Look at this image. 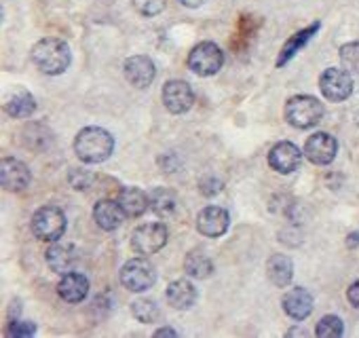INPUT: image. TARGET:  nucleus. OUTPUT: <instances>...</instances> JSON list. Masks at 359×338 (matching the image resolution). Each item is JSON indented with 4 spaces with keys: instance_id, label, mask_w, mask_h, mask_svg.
Wrapping results in <instances>:
<instances>
[{
    "instance_id": "nucleus-1",
    "label": "nucleus",
    "mask_w": 359,
    "mask_h": 338,
    "mask_svg": "<svg viewBox=\"0 0 359 338\" xmlns=\"http://www.w3.org/2000/svg\"><path fill=\"white\" fill-rule=\"evenodd\" d=\"M112 150H114V137L102 127H85L79 131L74 140V152L87 165L104 163L112 154Z\"/></svg>"
},
{
    "instance_id": "nucleus-2",
    "label": "nucleus",
    "mask_w": 359,
    "mask_h": 338,
    "mask_svg": "<svg viewBox=\"0 0 359 338\" xmlns=\"http://www.w3.org/2000/svg\"><path fill=\"white\" fill-rule=\"evenodd\" d=\"M32 62L43 74L57 76V74H64L68 70V66L72 62V53H70V47L64 41H60V39H43L32 49Z\"/></svg>"
},
{
    "instance_id": "nucleus-3",
    "label": "nucleus",
    "mask_w": 359,
    "mask_h": 338,
    "mask_svg": "<svg viewBox=\"0 0 359 338\" xmlns=\"http://www.w3.org/2000/svg\"><path fill=\"white\" fill-rule=\"evenodd\" d=\"M285 119L296 129H309L323 119V104L313 95H294L285 104Z\"/></svg>"
},
{
    "instance_id": "nucleus-4",
    "label": "nucleus",
    "mask_w": 359,
    "mask_h": 338,
    "mask_svg": "<svg viewBox=\"0 0 359 338\" xmlns=\"http://www.w3.org/2000/svg\"><path fill=\"white\" fill-rule=\"evenodd\" d=\"M121 283L133 294L146 292L156 283V271L146 258H131L121 269Z\"/></svg>"
},
{
    "instance_id": "nucleus-5",
    "label": "nucleus",
    "mask_w": 359,
    "mask_h": 338,
    "mask_svg": "<svg viewBox=\"0 0 359 338\" xmlns=\"http://www.w3.org/2000/svg\"><path fill=\"white\" fill-rule=\"evenodd\" d=\"M66 231V216L60 208L45 205L32 216V233L43 241H57Z\"/></svg>"
},
{
    "instance_id": "nucleus-6",
    "label": "nucleus",
    "mask_w": 359,
    "mask_h": 338,
    "mask_svg": "<svg viewBox=\"0 0 359 338\" xmlns=\"http://www.w3.org/2000/svg\"><path fill=\"white\" fill-rule=\"evenodd\" d=\"M224 53L216 43H199L189 53V68L199 76H214L218 70H222Z\"/></svg>"
},
{
    "instance_id": "nucleus-7",
    "label": "nucleus",
    "mask_w": 359,
    "mask_h": 338,
    "mask_svg": "<svg viewBox=\"0 0 359 338\" xmlns=\"http://www.w3.org/2000/svg\"><path fill=\"white\" fill-rule=\"evenodd\" d=\"M165 243H167V229L161 222L142 224L131 235V248L142 256H150L158 252L161 248H165Z\"/></svg>"
},
{
    "instance_id": "nucleus-8",
    "label": "nucleus",
    "mask_w": 359,
    "mask_h": 338,
    "mask_svg": "<svg viewBox=\"0 0 359 338\" xmlns=\"http://www.w3.org/2000/svg\"><path fill=\"white\" fill-rule=\"evenodd\" d=\"M319 89H321L323 97H327L330 102H342L353 93V79H351L348 70L327 68V70H323V74L319 79Z\"/></svg>"
},
{
    "instance_id": "nucleus-9",
    "label": "nucleus",
    "mask_w": 359,
    "mask_h": 338,
    "mask_svg": "<svg viewBox=\"0 0 359 338\" xmlns=\"http://www.w3.org/2000/svg\"><path fill=\"white\" fill-rule=\"evenodd\" d=\"M163 104L171 114H184L195 104L193 87L187 81H169L163 87Z\"/></svg>"
},
{
    "instance_id": "nucleus-10",
    "label": "nucleus",
    "mask_w": 359,
    "mask_h": 338,
    "mask_svg": "<svg viewBox=\"0 0 359 338\" xmlns=\"http://www.w3.org/2000/svg\"><path fill=\"white\" fill-rule=\"evenodd\" d=\"M30 180H32V174L26 163L11 158V156L3 158V165H0V184H3V189L18 193V191L28 189Z\"/></svg>"
},
{
    "instance_id": "nucleus-11",
    "label": "nucleus",
    "mask_w": 359,
    "mask_h": 338,
    "mask_svg": "<svg viewBox=\"0 0 359 338\" xmlns=\"http://www.w3.org/2000/svg\"><path fill=\"white\" fill-rule=\"evenodd\" d=\"M338 152V142L330 133H313L304 144V154L315 165H330Z\"/></svg>"
},
{
    "instance_id": "nucleus-12",
    "label": "nucleus",
    "mask_w": 359,
    "mask_h": 338,
    "mask_svg": "<svg viewBox=\"0 0 359 338\" xmlns=\"http://www.w3.org/2000/svg\"><path fill=\"white\" fill-rule=\"evenodd\" d=\"M302 163V154L296 144L279 142L269 152V165L279 174H294Z\"/></svg>"
},
{
    "instance_id": "nucleus-13",
    "label": "nucleus",
    "mask_w": 359,
    "mask_h": 338,
    "mask_svg": "<svg viewBox=\"0 0 359 338\" xmlns=\"http://www.w3.org/2000/svg\"><path fill=\"white\" fill-rule=\"evenodd\" d=\"M125 79L137 87V89H146L154 83L156 79V66L150 58L146 55H133L125 62Z\"/></svg>"
},
{
    "instance_id": "nucleus-14",
    "label": "nucleus",
    "mask_w": 359,
    "mask_h": 338,
    "mask_svg": "<svg viewBox=\"0 0 359 338\" xmlns=\"http://www.w3.org/2000/svg\"><path fill=\"white\" fill-rule=\"evenodd\" d=\"M229 224H231L229 212L218 205H210L201 210L197 216V229L205 237H222L229 231Z\"/></svg>"
},
{
    "instance_id": "nucleus-15",
    "label": "nucleus",
    "mask_w": 359,
    "mask_h": 338,
    "mask_svg": "<svg viewBox=\"0 0 359 338\" xmlns=\"http://www.w3.org/2000/svg\"><path fill=\"white\" fill-rule=\"evenodd\" d=\"M125 216L127 214L123 212L121 203L118 201H112V199H102L93 208V220L104 231H116L123 224Z\"/></svg>"
},
{
    "instance_id": "nucleus-16",
    "label": "nucleus",
    "mask_w": 359,
    "mask_h": 338,
    "mask_svg": "<svg viewBox=\"0 0 359 338\" xmlns=\"http://www.w3.org/2000/svg\"><path fill=\"white\" fill-rule=\"evenodd\" d=\"M281 304H283V311H285L292 319L302 321V319H306V317L311 315V311H313V296H311V292H306L304 288H294V290H290V292L283 296Z\"/></svg>"
},
{
    "instance_id": "nucleus-17",
    "label": "nucleus",
    "mask_w": 359,
    "mask_h": 338,
    "mask_svg": "<svg viewBox=\"0 0 359 338\" xmlns=\"http://www.w3.org/2000/svg\"><path fill=\"white\" fill-rule=\"evenodd\" d=\"M76 262H79V256L72 245L53 241V245L47 250V264L49 269H53V273H60V275L72 273Z\"/></svg>"
},
{
    "instance_id": "nucleus-18",
    "label": "nucleus",
    "mask_w": 359,
    "mask_h": 338,
    "mask_svg": "<svg viewBox=\"0 0 359 338\" xmlns=\"http://www.w3.org/2000/svg\"><path fill=\"white\" fill-rule=\"evenodd\" d=\"M57 294L66 302H83L89 294V279L81 273H66L62 275V281L57 283Z\"/></svg>"
},
{
    "instance_id": "nucleus-19",
    "label": "nucleus",
    "mask_w": 359,
    "mask_h": 338,
    "mask_svg": "<svg viewBox=\"0 0 359 338\" xmlns=\"http://www.w3.org/2000/svg\"><path fill=\"white\" fill-rule=\"evenodd\" d=\"M167 302L177 311H187L197 302V288L189 279L171 281L167 285Z\"/></svg>"
},
{
    "instance_id": "nucleus-20",
    "label": "nucleus",
    "mask_w": 359,
    "mask_h": 338,
    "mask_svg": "<svg viewBox=\"0 0 359 338\" xmlns=\"http://www.w3.org/2000/svg\"><path fill=\"white\" fill-rule=\"evenodd\" d=\"M118 203L123 208V212L129 216V218H137L142 216L148 205H150V197L142 191V189H135V187H127L121 191L118 195Z\"/></svg>"
},
{
    "instance_id": "nucleus-21",
    "label": "nucleus",
    "mask_w": 359,
    "mask_h": 338,
    "mask_svg": "<svg viewBox=\"0 0 359 338\" xmlns=\"http://www.w3.org/2000/svg\"><path fill=\"white\" fill-rule=\"evenodd\" d=\"M266 273H269V279L279 285V288H285L290 285L292 277H294V262L290 256H283V254H273L266 262Z\"/></svg>"
},
{
    "instance_id": "nucleus-22",
    "label": "nucleus",
    "mask_w": 359,
    "mask_h": 338,
    "mask_svg": "<svg viewBox=\"0 0 359 338\" xmlns=\"http://www.w3.org/2000/svg\"><path fill=\"white\" fill-rule=\"evenodd\" d=\"M317 30H319V22H315L313 26H309L306 30H300L298 34H294L285 45H283V49H281V55H279V60H277V68H283L290 60H294V55L317 34Z\"/></svg>"
},
{
    "instance_id": "nucleus-23",
    "label": "nucleus",
    "mask_w": 359,
    "mask_h": 338,
    "mask_svg": "<svg viewBox=\"0 0 359 338\" xmlns=\"http://www.w3.org/2000/svg\"><path fill=\"white\" fill-rule=\"evenodd\" d=\"M5 110H7V114L13 116V119H26V116H30V114L36 110V100H34V95H32L30 91L20 89V91H15V93L7 100Z\"/></svg>"
},
{
    "instance_id": "nucleus-24",
    "label": "nucleus",
    "mask_w": 359,
    "mask_h": 338,
    "mask_svg": "<svg viewBox=\"0 0 359 338\" xmlns=\"http://www.w3.org/2000/svg\"><path fill=\"white\" fill-rule=\"evenodd\" d=\"M184 269L195 279H205V277H210L214 273V264H212L210 256L203 250L189 252L187 254V260H184Z\"/></svg>"
},
{
    "instance_id": "nucleus-25",
    "label": "nucleus",
    "mask_w": 359,
    "mask_h": 338,
    "mask_svg": "<svg viewBox=\"0 0 359 338\" xmlns=\"http://www.w3.org/2000/svg\"><path fill=\"white\" fill-rule=\"evenodd\" d=\"M150 208L156 216H171L175 212V195L169 189H154L150 195Z\"/></svg>"
},
{
    "instance_id": "nucleus-26",
    "label": "nucleus",
    "mask_w": 359,
    "mask_h": 338,
    "mask_svg": "<svg viewBox=\"0 0 359 338\" xmlns=\"http://www.w3.org/2000/svg\"><path fill=\"white\" fill-rule=\"evenodd\" d=\"M131 313L142 323H154L161 317L158 306L152 300H148V298H137L135 302H131Z\"/></svg>"
},
{
    "instance_id": "nucleus-27",
    "label": "nucleus",
    "mask_w": 359,
    "mask_h": 338,
    "mask_svg": "<svg viewBox=\"0 0 359 338\" xmlns=\"http://www.w3.org/2000/svg\"><path fill=\"white\" fill-rule=\"evenodd\" d=\"M342 332H344L342 319L336 315H325L323 319H319L317 330H315V334L319 338H338V336H342Z\"/></svg>"
},
{
    "instance_id": "nucleus-28",
    "label": "nucleus",
    "mask_w": 359,
    "mask_h": 338,
    "mask_svg": "<svg viewBox=\"0 0 359 338\" xmlns=\"http://www.w3.org/2000/svg\"><path fill=\"white\" fill-rule=\"evenodd\" d=\"M340 62L344 70L359 72V43H346L340 47Z\"/></svg>"
},
{
    "instance_id": "nucleus-29",
    "label": "nucleus",
    "mask_w": 359,
    "mask_h": 338,
    "mask_svg": "<svg viewBox=\"0 0 359 338\" xmlns=\"http://www.w3.org/2000/svg\"><path fill=\"white\" fill-rule=\"evenodd\" d=\"M68 180H70V184H72L76 191H89L91 184H93V180H95V176H93L91 172H85V169L74 167V169H70Z\"/></svg>"
},
{
    "instance_id": "nucleus-30",
    "label": "nucleus",
    "mask_w": 359,
    "mask_h": 338,
    "mask_svg": "<svg viewBox=\"0 0 359 338\" xmlns=\"http://www.w3.org/2000/svg\"><path fill=\"white\" fill-rule=\"evenodd\" d=\"M167 0H133V7L137 13L146 15V18H154L165 9Z\"/></svg>"
},
{
    "instance_id": "nucleus-31",
    "label": "nucleus",
    "mask_w": 359,
    "mask_h": 338,
    "mask_svg": "<svg viewBox=\"0 0 359 338\" xmlns=\"http://www.w3.org/2000/svg\"><path fill=\"white\" fill-rule=\"evenodd\" d=\"M34 334H36V325L32 321H11L7 330V336L11 338H28Z\"/></svg>"
},
{
    "instance_id": "nucleus-32",
    "label": "nucleus",
    "mask_w": 359,
    "mask_h": 338,
    "mask_svg": "<svg viewBox=\"0 0 359 338\" xmlns=\"http://www.w3.org/2000/svg\"><path fill=\"white\" fill-rule=\"evenodd\" d=\"M220 191H222V182L216 180V178H208V180L201 182V193L203 195H216Z\"/></svg>"
},
{
    "instance_id": "nucleus-33",
    "label": "nucleus",
    "mask_w": 359,
    "mask_h": 338,
    "mask_svg": "<svg viewBox=\"0 0 359 338\" xmlns=\"http://www.w3.org/2000/svg\"><path fill=\"white\" fill-rule=\"evenodd\" d=\"M346 298L355 309H359V281L351 283V288L346 290Z\"/></svg>"
},
{
    "instance_id": "nucleus-34",
    "label": "nucleus",
    "mask_w": 359,
    "mask_h": 338,
    "mask_svg": "<svg viewBox=\"0 0 359 338\" xmlns=\"http://www.w3.org/2000/svg\"><path fill=\"white\" fill-rule=\"evenodd\" d=\"M184 7H189V9H197V7H201L203 3H208V0H180Z\"/></svg>"
},
{
    "instance_id": "nucleus-35",
    "label": "nucleus",
    "mask_w": 359,
    "mask_h": 338,
    "mask_svg": "<svg viewBox=\"0 0 359 338\" xmlns=\"http://www.w3.org/2000/svg\"><path fill=\"white\" fill-rule=\"evenodd\" d=\"M154 336H175V330H171V327H163V330H156V332H154Z\"/></svg>"
},
{
    "instance_id": "nucleus-36",
    "label": "nucleus",
    "mask_w": 359,
    "mask_h": 338,
    "mask_svg": "<svg viewBox=\"0 0 359 338\" xmlns=\"http://www.w3.org/2000/svg\"><path fill=\"white\" fill-rule=\"evenodd\" d=\"M348 245H351V248H353V245H359V233L348 235Z\"/></svg>"
}]
</instances>
